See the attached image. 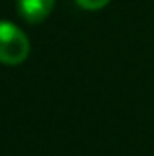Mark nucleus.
<instances>
[{
    "label": "nucleus",
    "instance_id": "7ed1b4c3",
    "mask_svg": "<svg viewBox=\"0 0 154 156\" xmlns=\"http://www.w3.org/2000/svg\"><path fill=\"white\" fill-rule=\"evenodd\" d=\"M77 6L83 8V10H101L105 8L111 0H75Z\"/></svg>",
    "mask_w": 154,
    "mask_h": 156
},
{
    "label": "nucleus",
    "instance_id": "f03ea898",
    "mask_svg": "<svg viewBox=\"0 0 154 156\" xmlns=\"http://www.w3.org/2000/svg\"><path fill=\"white\" fill-rule=\"evenodd\" d=\"M55 0H18V12L28 24H40L51 14Z\"/></svg>",
    "mask_w": 154,
    "mask_h": 156
},
{
    "label": "nucleus",
    "instance_id": "f257e3e1",
    "mask_svg": "<svg viewBox=\"0 0 154 156\" xmlns=\"http://www.w3.org/2000/svg\"><path fill=\"white\" fill-rule=\"evenodd\" d=\"M30 55V42L16 24L0 20V63L20 65Z\"/></svg>",
    "mask_w": 154,
    "mask_h": 156
}]
</instances>
